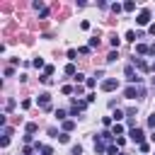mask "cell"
<instances>
[{
	"instance_id": "1",
	"label": "cell",
	"mask_w": 155,
	"mask_h": 155,
	"mask_svg": "<svg viewBox=\"0 0 155 155\" xmlns=\"http://www.w3.org/2000/svg\"><path fill=\"white\" fill-rule=\"evenodd\" d=\"M128 138H131L133 143H138V145H143V131H140L138 126H133V128L128 131Z\"/></svg>"
},
{
	"instance_id": "2",
	"label": "cell",
	"mask_w": 155,
	"mask_h": 155,
	"mask_svg": "<svg viewBox=\"0 0 155 155\" xmlns=\"http://www.w3.org/2000/svg\"><path fill=\"white\" fill-rule=\"evenodd\" d=\"M124 97H126V99H136V97H143V90H136L133 85H128V87L124 90Z\"/></svg>"
},
{
	"instance_id": "3",
	"label": "cell",
	"mask_w": 155,
	"mask_h": 155,
	"mask_svg": "<svg viewBox=\"0 0 155 155\" xmlns=\"http://www.w3.org/2000/svg\"><path fill=\"white\" fill-rule=\"evenodd\" d=\"M148 22H150V10H140V12H138V17H136V24L145 27Z\"/></svg>"
},
{
	"instance_id": "4",
	"label": "cell",
	"mask_w": 155,
	"mask_h": 155,
	"mask_svg": "<svg viewBox=\"0 0 155 155\" xmlns=\"http://www.w3.org/2000/svg\"><path fill=\"white\" fill-rule=\"evenodd\" d=\"M126 80L128 82H140V78L136 75V68L133 65H126Z\"/></svg>"
},
{
	"instance_id": "5",
	"label": "cell",
	"mask_w": 155,
	"mask_h": 155,
	"mask_svg": "<svg viewBox=\"0 0 155 155\" xmlns=\"http://www.w3.org/2000/svg\"><path fill=\"white\" fill-rule=\"evenodd\" d=\"M116 87H119V82H116L114 78H107V80L102 82V90H104V92H111V90H116Z\"/></svg>"
},
{
	"instance_id": "6",
	"label": "cell",
	"mask_w": 155,
	"mask_h": 155,
	"mask_svg": "<svg viewBox=\"0 0 155 155\" xmlns=\"http://www.w3.org/2000/svg\"><path fill=\"white\" fill-rule=\"evenodd\" d=\"M36 102H39V107H44V109H48V107H51V94H48V92H41Z\"/></svg>"
},
{
	"instance_id": "7",
	"label": "cell",
	"mask_w": 155,
	"mask_h": 155,
	"mask_svg": "<svg viewBox=\"0 0 155 155\" xmlns=\"http://www.w3.org/2000/svg\"><path fill=\"white\" fill-rule=\"evenodd\" d=\"M36 128H39V126H36L34 121H29V124L24 126V131H27V136H34V133H36Z\"/></svg>"
},
{
	"instance_id": "8",
	"label": "cell",
	"mask_w": 155,
	"mask_h": 155,
	"mask_svg": "<svg viewBox=\"0 0 155 155\" xmlns=\"http://www.w3.org/2000/svg\"><path fill=\"white\" fill-rule=\"evenodd\" d=\"M136 68H138V70H150V65H148L145 61H140V58H136Z\"/></svg>"
},
{
	"instance_id": "9",
	"label": "cell",
	"mask_w": 155,
	"mask_h": 155,
	"mask_svg": "<svg viewBox=\"0 0 155 155\" xmlns=\"http://www.w3.org/2000/svg\"><path fill=\"white\" fill-rule=\"evenodd\" d=\"M65 75H70V78H75V75H78V70H75V65H73V63H68V65H65Z\"/></svg>"
},
{
	"instance_id": "10",
	"label": "cell",
	"mask_w": 155,
	"mask_h": 155,
	"mask_svg": "<svg viewBox=\"0 0 155 155\" xmlns=\"http://www.w3.org/2000/svg\"><path fill=\"white\" fill-rule=\"evenodd\" d=\"M136 51H138V53H150V46H145V44H136Z\"/></svg>"
},
{
	"instance_id": "11",
	"label": "cell",
	"mask_w": 155,
	"mask_h": 155,
	"mask_svg": "<svg viewBox=\"0 0 155 155\" xmlns=\"http://www.w3.org/2000/svg\"><path fill=\"white\" fill-rule=\"evenodd\" d=\"M75 128V121H63V131L68 133V131H73Z\"/></svg>"
},
{
	"instance_id": "12",
	"label": "cell",
	"mask_w": 155,
	"mask_h": 155,
	"mask_svg": "<svg viewBox=\"0 0 155 155\" xmlns=\"http://www.w3.org/2000/svg\"><path fill=\"white\" fill-rule=\"evenodd\" d=\"M111 133H114V136H121V133H124V126H121V124H114Z\"/></svg>"
},
{
	"instance_id": "13",
	"label": "cell",
	"mask_w": 155,
	"mask_h": 155,
	"mask_svg": "<svg viewBox=\"0 0 155 155\" xmlns=\"http://www.w3.org/2000/svg\"><path fill=\"white\" fill-rule=\"evenodd\" d=\"M111 119H114V121H121V119H124V111H121V109H116V111L111 114Z\"/></svg>"
},
{
	"instance_id": "14",
	"label": "cell",
	"mask_w": 155,
	"mask_h": 155,
	"mask_svg": "<svg viewBox=\"0 0 155 155\" xmlns=\"http://www.w3.org/2000/svg\"><path fill=\"white\" fill-rule=\"evenodd\" d=\"M65 116H68V114H65L63 109H58V111H56V119H58V121H65Z\"/></svg>"
},
{
	"instance_id": "15",
	"label": "cell",
	"mask_w": 155,
	"mask_h": 155,
	"mask_svg": "<svg viewBox=\"0 0 155 155\" xmlns=\"http://www.w3.org/2000/svg\"><path fill=\"white\" fill-rule=\"evenodd\" d=\"M58 140H61V143H68V140H70V136L63 131V133H58Z\"/></svg>"
},
{
	"instance_id": "16",
	"label": "cell",
	"mask_w": 155,
	"mask_h": 155,
	"mask_svg": "<svg viewBox=\"0 0 155 155\" xmlns=\"http://www.w3.org/2000/svg\"><path fill=\"white\" fill-rule=\"evenodd\" d=\"M41 153H44V155H53V148H51V145H41Z\"/></svg>"
},
{
	"instance_id": "17",
	"label": "cell",
	"mask_w": 155,
	"mask_h": 155,
	"mask_svg": "<svg viewBox=\"0 0 155 155\" xmlns=\"http://www.w3.org/2000/svg\"><path fill=\"white\" fill-rule=\"evenodd\" d=\"M124 10H126V12H133V10H136V2H126Z\"/></svg>"
},
{
	"instance_id": "18",
	"label": "cell",
	"mask_w": 155,
	"mask_h": 155,
	"mask_svg": "<svg viewBox=\"0 0 155 155\" xmlns=\"http://www.w3.org/2000/svg\"><path fill=\"white\" fill-rule=\"evenodd\" d=\"M126 39H128V41H136V31L128 29V31H126Z\"/></svg>"
},
{
	"instance_id": "19",
	"label": "cell",
	"mask_w": 155,
	"mask_h": 155,
	"mask_svg": "<svg viewBox=\"0 0 155 155\" xmlns=\"http://www.w3.org/2000/svg\"><path fill=\"white\" fill-rule=\"evenodd\" d=\"M53 70H56L53 65H46V68H44V75H48V78H51V75H53Z\"/></svg>"
},
{
	"instance_id": "20",
	"label": "cell",
	"mask_w": 155,
	"mask_h": 155,
	"mask_svg": "<svg viewBox=\"0 0 155 155\" xmlns=\"http://www.w3.org/2000/svg\"><path fill=\"white\" fill-rule=\"evenodd\" d=\"M85 85H87V87H90V90H92V87H94V85H97V80H94V78H87V80H85Z\"/></svg>"
},
{
	"instance_id": "21",
	"label": "cell",
	"mask_w": 155,
	"mask_h": 155,
	"mask_svg": "<svg viewBox=\"0 0 155 155\" xmlns=\"http://www.w3.org/2000/svg\"><path fill=\"white\" fill-rule=\"evenodd\" d=\"M148 126H150V128H155V111L148 116Z\"/></svg>"
},
{
	"instance_id": "22",
	"label": "cell",
	"mask_w": 155,
	"mask_h": 155,
	"mask_svg": "<svg viewBox=\"0 0 155 155\" xmlns=\"http://www.w3.org/2000/svg\"><path fill=\"white\" fill-rule=\"evenodd\" d=\"M68 58H70V61H75V58H78V51H75V48H70V51H68Z\"/></svg>"
},
{
	"instance_id": "23",
	"label": "cell",
	"mask_w": 155,
	"mask_h": 155,
	"mask_svg": "<svg viewBox=\"0 0 155 155\" xmlns=\"http://www.w3.org/2000/svg\"><path fill=\"white\" fill-rule=\"evenodd\" d=\"M34 68H46V65H44V61H41V58H34Z\"/></svg>"
},
{
	"instance_id": "24",
	"label": "cell",
	"mask_w": 155,
	"mask_h": 155,
	"mask_svg": "<svg viewBox=\"0 0 155 155\" xmlns=\"http://www.w3.org/2000/svg\"><path fill=\"white\" fill-rule=\"evenodd\" d=\"M61 92H63V94H70V92H73V87H70V85H63V87H61Z\"/></svg>"
},
{
	"instance_id": "25",
	"label": "cell",
	"mask_w": 155,
	"mask_h": 155,
	"mask_svg": "<svg viewBox=\"0 0 155 155\" xmlns=\"http://www.w3.org/2000/svg\"><path fill=\"white\" fill-rule=\"evenodd\" d=\"M116 148H119V145H109V148H107V153H109V155H119V153H116Z\"/></svg>"
},
{
	"instance_id": "26",
	"label": "cell",
	"mask_w": 155,
	"mask_h": 155,
	"mask_svg": "<svg viewBox=\"0 0 155 155\" xmlns=\"http://www.w3.org/2000/svg\"><path fill=\"white\" fill-rule=\"evenodd\" d=\"M80 153H82V148L80 145H73V155H80Z\"/></svg>"
},
{
	"instance_id": "27",
	"label": "cell",
	"mask_w": 155,
	"mask_h": 155,
	"mask_svg": "<svg viewBox=\"0 0 155 155\" xmlns=\"http://www.w3.org/2000/svg\"><path fill=\"white\" fill-rule=\"evenodd\" d=\"M150 56H155V44H153V46H150Z\"/></svg>"
},
{
	"instance_id": "28",
	"label": "cell",
	"mask_w": 155,
	"mask_h": 155,
	"mask_svg": "<svg viewBox=\"0 0 155 155\" xmlns=\"http://www.w3.org/2000/svg\"><path fill=\"white\" fill-rule=\"evenodd\" d=\"M150 34H155V24H150Z\"/></svg>"
},
{
	"instance_id": "29",
	"label": "cell",
	"mask_w": 155,
	"mask_h": 155,
	"mask_svg": "<svg viewBox=\"0 0 155 155\" xmlns=\"http://www.w3.org/2000/svg\"><path fill=\"white\" fill-rule=\"evenodd\" d=\"M150 70H153V73H155V61H153V63H150Z\"/></svg>"
},
{
	"instance_id": "30",
	"label": "cell",
	"mask_w": 155,
	"mask_h": 155,
	"mask_svg": "<svg viewBox=\"0 0 155 155\" xmlns=\"http://www.w3.org/2000/svg\"><path fill=\"white\" fill-rule=\"evenodd\" d=\"M150 138H153V140H155V133H153V136H150Z\"/></svg>"
},
{
	"instance_id": "31",
	"label": "cell",
	"mask_w": 155,
	"mask_h": 155,
	"mask_svg": "<svg viewBox=\"0 0 155 155\" xmlns=\"http://www.w3.org/2000/svg\"><path fill=\"white\" fill-rule=\"evenodd\" d=\"M119 155H126V153H119Z\"/></svg>"
}]
</instances>
